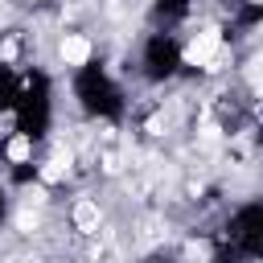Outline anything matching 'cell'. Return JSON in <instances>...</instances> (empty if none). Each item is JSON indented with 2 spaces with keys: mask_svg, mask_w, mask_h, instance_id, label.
Masks as SVG:
<instances>
[{
  "mask_svg": "<svg viewBox=\"0 0 263 263\" xmlns=\"http://www.w3.org/2000/svg\"><path fill=\"white\" fill-rule=\"evenodd\" d=\"M226 41H222V29L218 25H201L189 41H185V49H181V62L185 66H193V70H205L214 58H218V49H222Z\"/></svg>",
  "mask_w": 263,
  "mask_h": 263,
  "instance_id": "cell-1",
  "label": "cell"
},
{
  "mask_svg": "<svg viewBox=\"0 0 263 263\" xmlns=\"http://www.w3.org/2000/svg\"><path fill=\"white\" fill-rule=\"evenodd\" d=\"M70 226H74L82 238H95V234L103 230V210H99V201H95V197H78V201L70 205Z\"/></svg>",
  "mask_w": 263,
  "mask_h": 263,
  "instance_id": "cell-2",
  "label": "cell"
},
{
  "mask_svg": "<svg viewBox=\"0 0 263 263\" xmlns=\"http://www.w3.org/2000/svg\"><path fill=\"white\" fill-rule=\"evenodd\" d=\"M90 53H95L90 37H82V33H62V37H58V62H62V66L78 70V66L90 62Z\"/></svg>",
  "mask_w": 263,
  "mask_h": 263,
  "instance_id": "cell-3",
  "label": "cell"
},
{
  "mask_svg": "<svg viewBox=\"0 0 263 263\" xmlns=\"http://www.w3.org/2000/svg\"><path fill=\"white\" fill-rule=\"evenodd\" d=\"M29 156H33V136H29V132H16V136L4 144V160H8V164H25Z\"/></svg>",
  "mask_w": 263,
  "mask_h": 263,
  "instance_id": "cell-4",
  "label": "cell"
},
{
  "mask_svg": "<svg viewBox=\"0 0 263 263\" xmlns=\"http://www.w3.org/2000/svg\"><path fill=\"white\" fill-rule=\"evenodd\" d=\"M144 132H148V136H168V132H173V111H164V107L152 111L148 123H144Z\"/></svg>",
  "mask_w": 263,
  "mask_h": 263,
  "instance_id": "cell-5",
  "label": "cell"
},
{
  "mask_svg": "<svg viewBox=\"0 0 263 263\" xmlns=\"http://www.w3.org/2000/svg\"><path fill=\"white\" fill-rule=\"evenodd\" d=\"M25 4H37V0H25Z\"/></svg>",
  "mask_w": 263,
  "mask_h": 263,
  "instance_id": "cell-6",
  "label": "cell"
}]
</instances>
